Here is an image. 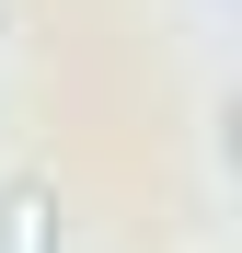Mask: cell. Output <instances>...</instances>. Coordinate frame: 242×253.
Segmentation results:
<instances>
[{
    "instance_id": "6da1fadb",
    "label": "cell",
    "mask_w": 242,
    "mask_h": 253,
    "mask_svg": "<svg viewBox=\"0 0 242 253\" xmlns=\"http://www.w3.org/2000/svg\"><path fill=\"white\" fill-rule=\"evenodd\" d=\"M0 253H58V196L35 184V173L0 196Z\"/></svg>"
}]
</instances>
